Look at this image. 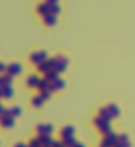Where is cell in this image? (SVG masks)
<instances>
[{
    "label": "cell",
    "mask_w": 135,
    "mask_h": 147,
    "mask_svg": "<svg viewBox=\"0 0 135 147\" xmlns=\"http://www.w3.org/2000/svg\"><path fill=\"white\" fill-rule=\"evenodd\" d=\"M45 60H48V58H46V53H45L44 51L36 52V53H32L31 55V61L35 62V64H37V65L40 64V62L45 61Z\"/></svg>",
    "instance_id": "cell-1"
},
{
    "label": "cell",
    "mask_w": 135,
    "mask_h": 147,
    "mask_svg": "<svg viewBox=\"0 0 135 147\" xmlns=\"http://www.w3.org/2000/svg\"><path fill=\"white\" fill-rule=\"evenodd\" d=\"M68 64H69V60H68V58L58 56V57H57V66H56V70L60 73L64 72L66 69V66H68Z\"/></svg>",
    "instance_id": "cell-2"
},
{
    "label": "cell",
    "mask_w": 135,
    "mask_h": 147,
    "mask_svg": "<svg viewBox=\"0 0 135 147\" xmlns=\"http://www.w3.org/2000/svg\"><path fill=\"white\" fill-rule=\"evenodd\" d=\"M21 72V65L20 64H16V62H12L9 65H7V73L11 76H16Z\"/></svg>",
    "instance_id": "cell-3"
},
{
    "label": "cell",
    "mask_w": 135,
    "mask_h": 147,
    "mask_svg": "<svg viewBox=\"0 0 135 147\" xmlns=\"http://www.w3.org/2000/svg\"><path fill=\"white\" fill-rule=\"evenodd\" d=\"M13 123H15V117H12V115L1 117L0 118V125L3 127H11V126H13Z\"/></svg>",
    "instance_id": "cell-4"
},
{
    "label": "cell",
    "mask_w": 135,
    "mask_h": 147,
    "mask_svg": "<svg viewBox=\"0 0 135 147\" xmlns=\"http://www.w3.org/2000/svg\"><path fill=\"white\" fill-rule=\"evenodd\" d=\"M0 89H1V94H3V97H5V98H9V97H12V94H13V89H12L11 84H7V85L1 86Z\"/></svg>",
    "instance_id": "cell-5"
},
{
    "label": "cell",
    "mask_w": 135,
    "mask_h": 147,
    "mask_svg": "<svg viewBox=\"0 0 135 147\" xmlns=\"http://www.w3.org/2000/svg\"><path fill=\"white\" fill-rule=\"evenodd\" d=\"M37 130L41 135H49V134L52 133L53 127L50 126V125H40V126L37 127Z\"/></svg>",
    "instance_id": "cell-6"
},
{
    "label": "cell",
    "mask_w": 135,
    "mask_h": 147,
    "mask_svg": "<svg viewBox=\"0 0 135 147\" xmlns=\"http://www.w3.org/2000/svg\"><path fill=\"white\" fill-rule=\"evenodd\" d=\"M58 74H60V72H57L56 69H52V70H49V72L45 73V78L48 80L49 82H52L58 78Z\"/></svg>",
    "instance_id": "cell-7"
},
{
    "label": "cell",
    "mask_w": 135,
    "mask_h": 147,
    "mask_svg": "<svg viewBox=\"0 0 135 147\" xmlns=\"http://www.w3.org/2000/svg\"><path fill=\"white\" fill-rule=\"evenodd\" d=\"M37 11H38V13H41L42 16H46L48 13H50V8H49V4L48 3L40 4V5H38V8H37Z\"/></svg>",
    "instance_id": "cell-8"
},
{
    "label": "cell",
    "mask_w": 135,
    "mask_h": 147,
    "mask_svg": "<svg viewBox=\"0 0 135 147\" xmlns=\"http://www.w3.org/2000/svg\"><path fill=\"white\" fill-rule=\"evenodd\" d=\"M62 86H64V81L61 78H57L54 80V81L50 82V90H58V89H62Z\"/></svg>",
    "instance_id": "cell-9"
},
{
    "label": "cell",
    "mask_w": 135,
    "mask_h": 147,
    "mask_svg": "<svg viewBox=\"0 0 135 147\" xmlns=\"http://www.w3.org/2000/svg\"><path fill=\"white\" fill-rule=\"evenodd\" d=\"M44 21L46 25H54L57 23V17L53 13H48L46 16H44Z\"/></svg>",
    "instance_id": "cell-10"
},
{
    "label": "cell",
    "mask_w": 135,
    "mask_h": 147,
    "mask_svg": "<svg viewBox=\"0 0 135 147\" xmlns=\"http://www.w3.org/2000/svg\"><path fill=\"white\" fill-rule=\"evenodd\" d=\"M38 82H40V78H38L37 76H29V77H28V80H27V84L29 86H31V88H36V86L38 85Z\"/></svg>",
    "instance_id": "cell-11"
},
{
    "label": "cell",
    "mask_w": 135,
    "mask_h": 147,
    "mask_svg": "<svg viewBox=\"0 0 135 147\" xmlns=\"http://www.w3.org/2000/svg\"><path fill=\"white\" fill-rule=\"evenodd\" d=\"M107 111H109V114H110L111 118H114V117L119 115V107L115 106V105H109V106H107Z\"/></svg>",
    "instance_id": "cell-12"
},
{
    "label": "cell",
    "mask_w": 135,
    "mask_h": 147,
    "mask_svg": "<svg viewBox=\"0 0 135 147\" xmlns=\"http://www.w3.org/2000/svg\"><path fill=\"white\" fill-rule=\"evenodd\" d=\"M73 133H74V129H73V127H70V126L65 127V129H64V130L61 131L62 137H65V138H70V137H73Z\"/></svg>",
    "instance_id": "cell-13"
},
{
    "label": "cell",
    "mask_w": 135,
    "mask_h": 147,
    "mask_svg": "<svg viewBox=\"0 0 135 147\" xmlns=\"http://www.w3.org/2000/svg\"><path fill=\"white\" fill-rule=\"evenodd\" d=\"M45 99L42 98L41 96H37V97H35V98L32 99V103H33V106H36V107H40L42 105V102H44Z\"/></svg>",
    "instance_id": "cell-14"
},
{
    "label": "cell",
    "mask_w": 135,
    "mask_h": 147,
    "mask_svg": "<svg viewBox=\"0 0 135 147\" xmlns=\"http://www.w3.org/2000/svg\"><path fill=\"white\" fill-rule=\"evenodd\" d=\"M11 114H12V117H17L21 114V109L19 106H13V107H11Z\"/></svg>",
    "instance_id": "cell-15"
},
{
    "label": "cell",
    "mask_w": 135,
    "mask_h": 147,
    "mask_svg": "<svg viewBox=\"0 0 135 147\" xmlns=\"http://www.w3.org/2000/svg\"><path fill=\"white\" fill-rule=\"evenodd\" d=\"M7 78H5V74H0V88L4 85H7Z\"/></svg>",
    "instance_id": "cell-16"
},
{
    "label": "cell",
    "mask_w": 135,
    "mask_h": 147,
    "mask_svg": "<svg viewBox=\"0 0 135 147\" xmlns=\"http://www.w3.org/2000/svg\"><path fill=\"white\" fill-rule=\"evenodd\" d=\"M7 72V65L4 62H0V73H4Z\"/></svg>",
    "instance_id": "cell-17"
},
{
    "label": "cell",
    "mask_w": 135,
    "mask_h": 147,
    "mask_svg": "<svg viewBox=\"0 0 135 147\" xmlns=\"http://www.w3.org/2000/svg\"><path fill=\"white\" fill-rule=\"evenodd\" d=\"M46 3H49V4H57V3H58V0H46Z\"/></svg>",
    "instance_id": "cell-18"
},
{
    "label": "cell",
    "mask_w": 135,
    "mask_h": 147,
    "mask_svg": "<svg viewBox=\"0 0 135 147\" xmlns=\"http://www.w3.org/2000/svg\"><path fill=\"white\" fill-rule=\"evenodd\" d=\"M15 147H25V144H24V143H17Z\"/></svg>",
    "instance_id": "cell-19"
},
{
    "label": "cell",
    "mask_w": 135,
    "mask_h": 147,
    "mask_svg": "<svg viewBox=\"0 0 135 147\" xmlns=\"http://www.w3.org/2000/svg\"><path fill=\"white\" fill-rule=\"evenodd\" d=\"M3 110H4V107L0 105V114H1V115H3Z\"/></svg>",
    "instance_id": "cell-20"
},
{
    "label": "cell",
    "mask_w": 135,
    "mask_h": 147,
    "mask_svg": "<svg viewBox=\"0 0 135 147\" xmlns=\"http://www.w3.org/2000/svg\"><path fill=\"white\" fill-rule=\"evenodd\" d=\"M0 97H3V94H1V89H0Z\"/></svg>",
    "instance_id": "cell-21"
}]
</instances>
